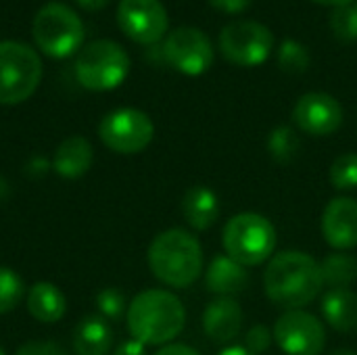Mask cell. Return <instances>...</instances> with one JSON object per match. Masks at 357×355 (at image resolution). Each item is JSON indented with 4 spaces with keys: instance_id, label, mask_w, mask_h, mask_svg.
Masks as SVG:
<instances>
[{
    "instance_id": "cell-27",
    "label": "cell",
    "mask_w": 357,
    "mask_h": 355,
    "mask_svg": "<svg viewBox=\"0 0 357 355\" xmlns=\"http://www.w3.org/2000/svg\"><path fill=\"white\" fill-rule=\"evenodd\" d=\"M331 27L335 36L343 42L357 40V2L347 6H339L331 17Z\"/></svg>"
},
{
    "instance_id": "cell-19",
    "label": "cell",
    "mask_w": 357,
    "mask_h": 355,
    "mask_svg": "<svg viewBox=\"0 0 357 355\" xmlns=\"http://www.w3.org/2000/svg\"><path fill=\"white\" fill-rule=\"evenodd\" d=\"M113 349V328L100 316H86L73 328L75 355H109Z\"/></svg>"
},
{
    "instance_id": "cell-32",
    "label": "cell",
    "mask_w": 357,
    "mask_h": 355,
    "mask_svg": "<svg viewBox=\"0 0 357 355\" xmlns=\"http://www.w3.org/2000/svg\"><path fill=\"white\" fill-rule=\"evenodd\" d=\"M111 355H146V345H142V343L132 339V341L121 343Z\"/></svg>"
},
{
    "instance_id": "cell-24",
    "label": "cell",
    "mask_w": 357,
    "mask_h": 355,
    "mask_svg": "<svg viewBox=\"0 0 357 355\" xmlns=\"http://www.w3.org/2000/svg\"><path fill=\"white\" fill-rule=\"evenodd\" d=\"M23 297H25L23 278L15 270L0 266V316L13 312L23 301Z\"/></svg>"
},
{
    "instance_id": "cell-35",
    "label": "cell",
    "mask_w": 357,
    "mask_h": 355,
    "mask_svg": "<svg viewBox=\"0 0 357 355\" xmlns=\"http://www.w3.org/2000/svg\"><path fill=\"white\" fill-rule=\"evenodd\" d=\"M312 2H318V4H324V6H347L351 4L354 0H312Z\"/></svg>"
},
{
    "instance_id": "cell-16",
    "label": "cell",
    "mask_w": 357,
    "mask_h": 355,
    "mask_svg": "<svg viewBox=\"0 0 357 355\" xmlns=\"http://www.w3.org/2000/svg\"><path fill=\"white\" fill-rule=\"evenodd\" d=\"M92 161H94V149L90 140L84 136H69L56 146L52 157V169L61 178L77 180L88 174Z\"/></svg>"
},
{
    "instance_id": "cell-23",
    "label": "cell",
    "mask_w": 357,
    "mask_h": 355,
    "mask_svg": "<svg viewBox=\"0 0 357 355\" xmlns=\"http://www.w3.org/2000/svg\"><path fill=\"white\" fill-rule=\"evenodd\" d=\"M299 151H301V140L291 126H278L270 132L268 153L276 163L280 165L293 163L299 157Z\"/></svg>"
},
{
    "instance_id": "cell-8",
    "label": "cell",
    "mask_w": 357,
    "mask_h": 355,
    "mask_svg": "<svg viewBox=\"0 0 357 355\" xmlns=\"http://www.w3.org/2000/svg\"><path fill=\"white\" fill-rule=\"evenodd\" d=\"M98 136L109 151L119 155H136L153 142L155 126L144 111L123 107L107 113L100 119Z\"/></svg>"
},
{
    "instance_id": "cell-5",
    "label": "cell",
    "mask_w": 357,
    "mask_h": 355,
    "mask_svg": "<svg viewBox=\"0 0 357 355\" xmlns=\"http://www.w3.org/2000/svg\"><path fill=\"white\" fill-rule=\"evenodd\" d=\"M31 33L38 48L52 59H67L79 52L86 36L82 17L63 2L40 6L31 23Z\"/></svg>"
},
{
    "instance_id": "cell-33",
    "label": "cell",
    "mask_w": 357,
    "mask_h": 355,
    "mask_svg": "<svg viewBox=\"0 0 357 355\" xmlns=\"http://www.w3.org/2000/svg\"><path fill=\"white\" fill-rule=\"evenodd\" d=\"M153 355H201L197 349L188 347V345H182V343H169V345H163L157 354Z\"/></svg>"
},
{
    "instance_id": "cell-34",
    "label": "cell",
    "mask_w": 357,
    "mask_h": 355,
    "mask_svg": "<svg viewBox=\"0 0 357 355\" xmlns=\"http://www.w3.org/2000/svg\"><path fill=\"white\" fill-rule=\"evenodd\" d=\"M82 8H86V10H100V8H105L111 0H75Z\"/></svg>"
},
{
    "instance_id": "cell-7",
    "label": "cell",
    "mask_w": 357,
    "mask_h": 355,
    "mask_svg": "<svg viewBox=\"0 0 357 355\" xmlns=\"http://www.w3.org/2000/svg\"><path fill=\"white\" fill-rule=\"evenodd\" d=\"M42 61L38 52L19 40L0 42V105L25 103L40 86Z\"/></svg>"
},
{
    "instance_id": "cell-29",
    "label": "cell",
    "mask_w": 357,
    "mask_h": 355,
    "mask_svg": "<svg viewBox=\"0 0 357 355\" xmlns=\"http://www.w3.org/2000/svg\"><path fill=\"white\" fill-rule=\"evenodd\" d=\"M272 339H274V333L268 326L257 324V326H253L247 333V337H245V349L251 352L253 355L266 354L272 347Z\"/></svg>"
},
{
    "instance_id": "cell-30",
    "label": "cell",
    "mask_w": 357,
    "mask_h": 355,
    "mask_svg": "<svg viewBox=\"0 0 357 355\" xmlns=\"http://www.w3.org/2000/svg\"><path fill=\"white\" fill-rule=\"evenodd\" d=\"M15 355H63L61 347L52 341H27Z\"/></svg>"
},
{
    "instance_id": "cell-31",
    "label": "cell",
    "mask_w": 357,
    "mask_h": 355,
    "mask_svg": "<svg viewBox=\"0 0 357 355\" xmlns=\"http://www.w3.org/2000/svg\"><path fill=\"white\" fill-rule=\"evenodd\" d=\"M251 2H253V0H209V4H211L213 8H218V10H222V13H230V15L247 10V8L251 6Z\"/></svg>"
},
{
    "instance_id": "cell-21",
    "label": "cell",
    "mask_w": 357,
    "mask_h": 355,
    "mask_svg": "<svg viewBox=\"0 0 357 355\" xmlns=\"http://www.w3.org/2000/svg\"><path fill=\"white\" fill-rule=\"evenodd\" d=\"M322 316L339 333L357 331V295L349 289H331L322 297Z\"/></svg>"
},
{
    "instance_id": "cell-36",
    "label": "cell",
    "mask_w": 357,
    "mask_h": 355,
    "mask_svg": "<svg viewBox=\"0 0 357 355\" xmlns=\"http://www.w3.org/2000/svg\"><path fill=\"white\" fill-rule=\"evenodd\" d=\"M220 355H253L251 352H247L245 347H241V345H234V347H226L224 352Z\"/></svg>"
},
{
    "instance_id": "cell-6",
    "label": "cell",
    "mask_w": 357,
    "mask_h": 355,
    "mask_svg": "<svg viewBox=\"0 0 357 355\" xmlns=\"http://www.w3.org/2000/svg\"><path fill=\"white\" fill-rule=\"evenodd\" d=\"M130 56L123 46L113 40H94L75 56V77L92 92H107L121 86L130 73Z\"/></svg>"
},
{
    "instance_id": "cell-11",
    "label": "cell",
    "mask_w": 357,
    "mask_h": 355,
    "mask_svg": "<svg viewBox=\"0 0 357 355\" xmlns=\"http://www.w3.org/2000/svg\"><path fill=\"white\" fill-rule=\"evenodd\" d=\"M163 59L184 75H201L213 63V46L197 27H178L163 42Z\"/></svg>"
},
{
    "instance_id": "cell-10",
    "label": "cell",
    "mask_w": 357,
    "mask_h": 355,
    "mask_svg": "<svg viewBox=\"0 0 357 355\" xmlns=\"http://www.w3.org/2000/svg\"><path fill=\"white\" fill-rule=\"evenodd\" d=\"M274 341L287 355H320L326 347L324 324L303 310L284 312L274 324Z\"/></svg>"
},
{
    "instance_id": "cell-2",
    "label": "cell",
    "mask_w": 357,
    "mask_h": 355,
    "mask_svg": "<svg viewBox=\"0 0 357 355\" xmlns=\"http://www.w3.org/2000/svg\"><path fill=\"white\" fill-rule=\"evenodd\" d=\"M128 331L142 345H169L186 324L182 301L163 289L138 293L128 305Z\"/></svg>"
},
{
    "instance_id": "cell-15",
    "label": "cell",
    "mask_w": 357,
    "mask_h": 355,
    "mask_svg": "<svg viewBox=\"0 0 357 355\" xmlns=\"http://www.w3.org/2000/svg\"><path fill=\"white\" fill-rule=\"evenodd\" d=\"M243 322L245 312L232 297H218L203 312V331L215 343L234 341L243 331Z\"/></svg>"
},
{
    "instance_id": "cell-12",
    "label": "cell",
    "mask_w": 357,
    "mask_h": 355,
    "mask_svg": "<svg viewBox=\"0 0 357 355\" xmlns=\"http://www.w3.org/2000/svg\"><path fill=\"white\" fill-rule=\"evenodd\" d=\"M117 23L130 40L157 44L169 27V17L161 0H119Z\"/></svg>"
},
{
    "instance_id": "cell-22",
    "label": "cell",
    "mask_w": 357,
    "mask_h": 355,
    "mask_svg": "<svg viewBox=\"0 0 357 355\" xmlns=\"http://www.w3.org/2000/svg\"><path fill=\"white\" fill-rule=\"evenodd\" d=\"M320 272L331 289H349L357 280V257L345 251L331 253L320 264Z\"/></svg>"
},
{
    "instance_id": "cell-25",
    "label": "cell",
    "mask_w": 357,
    "mask_h": 355,
    "mask_svg": "<svg viewBox=\"0 0 357 355\" xmlns=\"http://www.w3.org/2000/svg\"><path fill=\"white\" fill-rule=\"evenodd\" d=\"M278 65L289 75H299L310 67V50L293 38H287L278 48Z\"/></svg>"
},
{
    "instance_id": "cell-3",
    "label": "cell",
    "mask_w": 357,
    "mask_h": 355,
    "mask_svg": "<svg viewBox=\"0 0 357 355\" xmlns=\"http://www.w3.org/2000/svg\"><path fill=\"white\" fill-rule=\"evenodd\" d=\"M146 259L153 276L174 289H186L197 282L205 264L201 243L182 228H169L157 234Z\"/></svg>"
},
{
    "instance_id": "cell-14",
    "label": "cell",
    "mask_w": 357,
    "mask_h": 355,
    "mask_svg": "<svg viewBox=\"0 0 357 355\" xmlns=\"http://www.w3.org/2000/svg\"><path fill=\"white\" fill-rule=\"evenodd\" d=\"M322 236L337 251H349L357 247V201L349 197H337L324 207Z\"/></svg>"
},
{
    "instance_id": "cell-1",
    "label": "cell",
    "mask_w": 357,
    "mask_h": 355,
    "mask_svg": "<svg viewBox=\"0 0 357 355\" xmlns=\"http://www.w3.org/2000/svg\"><path fill=\"white\" fill-rule=\"evenodd\" d=\"M322 287L324 280L320 264L303 251L276 253L264 272V289L268 299L287 312L314 303L320 297Z\"/></svg>"
},
{
    "instance_id": "cell-20",
    "label": "cell",
    "mask_w": 357,
    "mask_h": 355,
    "mask_svg": "<svg viewBox=\"0 0 357 355\" xmlns=\"http://www.w3.org/2000/svg\"><path fill=\"white\" fill-rule=\"evenodd\" d=\"M27 312L31 318L44 324L59 322L67 312V299L63 291L52 282H36L27 293Z\"/></svg>"
},
{
    "instance_id": "cell-37",
    "label": "cell",
    "mask_w": 357,
    "mask_h": 355,
    "mask_svg": "<svg viewBox=\"0 0 357 355\" xmlns=\"http://www.w3.org/2000/svg\"><path fill=\"white\" fill-rule=\"evenodd\" d=\"M328 355H357L356 352H351V349H337V352H333V354Z\"/></svg>"
},
{
    "instance_id": "cell-9",
    "label": "cell",
    "mask_w": 357,
    "mask_h": 355,
    "mask_svg": "<svg viewBox=\"0 0 357 355\" xmlns=\"http://www.w3.org/2000/svg\"><path fill=\"white\" fill-rule=\"evenodd\" d=\"M220 50L232 65L257 67L274 50V33L259 21H234L220 33Z\"/></svg>"
},
{
    "instance_id": "cell-38",
    "label": "cell",
    "mask_w": 357,
    "mask_h": 355,
    "mask_svg": "<svg viewBox=\"0 0 357 355\" xmlns=\"http://www.w3.org/2000/svg\"><path fill=\"white\" fill-rule=\"evenodd\" d=\"M0 355H6V352H4V349H2V347H0Z\"/></svg>"
},
{
    "instance_id": "cell-28",
    "label": "cell",
    "mask_w": 357,
    "mask_h": 355,
    "mask_svg": "<svg viewBox=\"0 0 357 355\" xmlns=\"http://www.w3.org/2000/svg\"><path fill=\"white\" fill-rule=\"evenodd\" d=\"M96 310L105 320H119L123 314H128V301L126 295L119 289H102L96 295Z\"/></svg>"
},
{
    "instance_id": "cell-18",
    "label": "cell",
    "mask_w": 357,
    "mask_h": 355,
    "mask_svg": "<svg viewBox=\"0 0 357 355\" xmlns=\"http://www.w3.org/2000/svg\"><path fill=\"white\" fill-rule=\"evenodd\" d=\"M182 216H184L186 224L195 230L211 228L220 218L218 195L203 184L188 188L184 192V199H182Z\"/></svg>"
},
{
    "instance_id": "cell-13",
    "label": "cell",
    "mask_w": 357,
    "mask_h": 355,
    "mask_svg": "<svg viewBox=\"0 0 357 355\" xmlns=\"http://www.w3.org/2000/svg\"><path fill=\"white\" fill-rule=\"evenodd\" d=\"M293 121L310 136H331L343 126V107L326 92H307L297 100Z\"/></svg>"
},
{
    "instance_id": "cell-17",
    "label": "cell",
    "mask_w": 357,
    "mask_h": 355,
    "mask_svg": "<svg viewBox=\"0 0 357 355\" xmlns=\"http://www.w3.org/2000/svg\"><path fill=\"white\" fill-rule=\"evenodd\" d=\"M249 287V272L245 266L236 264L228 255H218L211 259L205 274V289L220 297H232Z\"/></svg>"
},
{
    "instance_id": "cell-26",
    "label": "cell",
    "mask_w": 357,
    "mask_h": 355,
    "mask_svg": "<svg viewBox=\"0 0 357 355\" xmlns=\"http://www.w3.org/2000/svg\"><path fill=\"white\" fill-rule=\"evenodd\" d=\"M331 184L337 190L357 188V153H345L331 165Z\"/></svg>"
},
{
    "instance_id": "cell-4",
    "label": "cell",
    "mask_w": 357,
    "mask_h": 355,
    "mask_svg": "<svg viewBox=\"0 0 357 355\" xmlns=\"http://www.w3.org/2000/svg\"><path fill=\"white\" fill-rule=\"evenodd\" d=\"M222 245L230 259L245 268L272 259L276 249V228L259 213L245 211L232 216L222 232Z\"/></svg>"
}]
</instances>
